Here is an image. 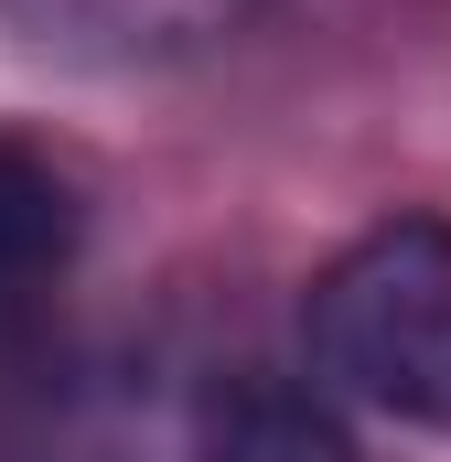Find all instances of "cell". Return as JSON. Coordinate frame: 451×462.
Instances as JSON below:
<instances>
[{
	"label": "cell",
	"mask_w": 451,
	"mask_h": 462,
	"mask_svg": "<svg viewBox=\"0 0 451 462\" xmlns=\"http://www.w3.org/2000/svg\"><path fill=\"white\" fill-rule=\"evenodd\" d=\"M194 462H365V452L344 441L334 409H312L290 387H226L216 409H205Z\"/></svg>",
	"instance_id": "4"
},
{
	"label": "cell",
	"mask_w": 451,
	"mask_h": 462,
	"mask_svg": "<svg viewBox=\"0 0 451 462\" xmlns=\"http://www.w3.org/2000/svg\"><path fill=\"white\" fill-rule=\"evenodd\" d=\"M301 323H312V365L344 398L451 430V226L441 216H398V226L354 236L312 280Z\"/></svg>",
	"instance_id": "1"
},
{
	"label": "cell",
	"mask_w": 451,
	"mask_h": 462,
	"mask_svg": "<svg viewBox=\"0 0 451 462\" xmlns=\"http://www.w3.org/2000/svg\"><path fill=\"white\" fill-rule=\"evenodd\" d=\"M269 0H0V22L54 54V65H183V54H216L258 22Z\"/></svg>",
	"instance_id": "2"
},
{
	"label": "cell",
	"mask_w": 451,
	"mask_h": 462,
	"mask_svg": "<svg viewBox=\"0 0 451 462\" xmlns=\"http://www.w3.org/2000/svg\"><path fill=\"white\" fill-rule=\"evenodd\" d=\"M76 247H87V194H76V172H65L43 140L0 129V334L43 323V301L65 291Z\"/></svg>",
	"instance_id": "3"
}]
</instances>
